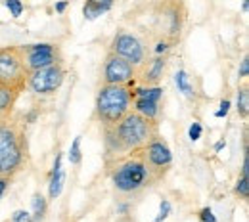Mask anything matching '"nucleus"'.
<instances>
[{
	"instance_id": "obj_1",
	"label": "nucleus",
	"mask_w": 249,
	"mask_h": 222,
	"mask_svg": "<svg viewBox=\"0 0 249 222\" xmlns=\"http://www.w3.org/2000/svg\"><path fill=\"white\" fill-rule=\"evenodd\" d=\"M104 140V163L134 152H142L146 144L159 134V123L136 111H128L113 127H100Z\"/></svg>"
},
{
	"instance_id": "obj_2",
	"label": "nucleus",
	"mask_w": 249,
	"mask_h": 222,
	"mask_svg": "<svg viewBox=\"0 0 249 222\" xmlns=\"http://www.w3.org/2000/svg\"><path fill=\"white\" fill-rule=\"evenodd\" d=\"M106 169L117 201L132 203L134 199L142 197L146 191H150L159 184L154 172L150 171L142 152H134L119 159L107 161Z\"/></svg>"
},
{
	"instance_id": "obj_3",
	"label": "nucleus",
	"mask_w": 249,
	"mask_h": 222,
	"mask_svg": "<svg viewBox=\"0 0 249 222\" xmlns=\"http://www.w3.org/2000/svg\"><path fill=\"white\" fill-rule=\"evenodd\" d=\"M29 165V140L19 115H0V176L14 178Z\"/></svg>"
},
{
	"instance_id": "obj_4",
	"label": "nucleus",
	"mask_w": 249,
	"mask_h": 222,
	"mask_svg": "<svg viewBox=\"0 0 249 222\" xmlns=\"http://www.w3.org/2000/svg\"><path fill=\"white\" fill-rule=\"evenodd\" d=\"M132 86L128 85H102L94 105V115L100 127L117 125L128 111H132Z\"/></svg>"
},
{
	"instance_id": "obj_5",
	"label": "nucleus",
	"mask_w": 249,
	"mask_h": 222,
	"mask_svg": "<svg viewBox=\"0 0 249 222\" xmlns=\"http://www.w3.org/2000/svg\"><path fill=\"white\" fill-rule=\"evenodd\" d=\"M184 23H186L184 0H163L156 6V29L159 33V38L167 40L171 46L180 40Z\"/></svg>"
},
{
	"instance_id": "obj_6",
	"label": "nucleus",
	"mask_w": 249,
	"mask_h": 222,
	"mask_svg": "<svg viewBox=\"0 0 249 222\" xmlns=\"http://www.w3.org/2000/svg\"><path fill=\"white\" fill-rule=\"evenodd\" d=\"M29 73L19 46H0V85L23 92L27 88Z\"/></svg>"
},
{
	"instance_id": "obj_7",
	"label": "nucleus",
	"mask_w": 249,
	"mask_h": 222,
	"mask_svg": "<svg viewBox=\"0 0 249 222\" xmlns=\"http://www.w3.org/2000/svg\"><path fill=\"white\" fill-rule=\"evenodd\" d=\"M109 52L124 58L138 71L150 62V52H148L146 42L136 33L126 31V29H117V33L113 34V38L109 42Z\"/></svg>"
},
{
	"instance_id": "obj_8",
	"label": "nucleus",
	"mask_w": 249,
	"mask_h": 222,
	"mask_svg": "<svg viewBox=\"0 0 249 222\" xmlns=\"http://www.w3.org/2000/svg\"><path fill=\"white\" fill-rule=\"evenodd\" d=\"M65 77H67V69H65L63 62L48 65V67H42V69L29 73L27 88L36 96H54L62 88Z\"/></svg>"
},
{
	"instance_id": "obj_9",
	"label": "nucleus",
	"mask_w": 249,
	"mask_h": 222,
	"mask_svg": "<svg viewBox=\"0 0 249 222\" xmlns=\"http://www.w3.org/2000/svg\"><path fill=\"white\" fill-rule=\"evenodd\" d=\"M138 81V69L124 58L107 52L102 65V85H128L136 86Z\"/></svg>"
},
{
	"instance_id": "obj_10",
	"label": "nucleus",
	"mask_w": 249,
	"mask_h": 222,
	"mask_svg": "<svg viewBox=\"0 0 249 222\" xmlns=\"http://www.w3.org/2000/svg\"><path fill=\"white\" fill-rule=\"evenodd\" d=\"M23 60L29 71H36L48 65L63 62L62 46L56 42H35V44H23L19 46Z\"/></svg>"
},
{
	"instance_id": "obj_11",
	"label": "nucleus",
	"mask_w": 249,
	"mask_h": 222,
	"mask_svg": "<svg viewBox=\"0 0 249 222\" xmlns=\"http://www.w3.org/2000/svg\"><path fill=\"white\" fill-rule=\"evenodd\" d=\"M142 154H144V159H146L150 171L157 178V182H161L167 176V172L171 171V167H173V152H171L167 140L161 134H157L146 144Z\"/></svg>"
},
{
	"instance_id": "obj_12",
	"label": "nucleus",
	"mask_w": 249,
	"mask_h": 222,
	"mask_svg": "<svg viewBox=\"0 0 249 222\" xmlns=\"http://www.w3.org/2000/svg\"><path fill=\"white\" fill-rule=\"evenodd\" d=\"M165 69H167V56H156L138 71V81L144 86H156L163 79Z\"/></svg>"
},
{
	"instance_id": "obj_13",
	"label": "nucleus",
	"mask_w": 249,
	"mask_h": 222,
	"mask_svg": "<svg viewBox=\"0 0 249 222\" xmlns=\"http://www.w3.org/2000/svg\"><path fill=\"white\" fill-rule=\"evenodd\" d=\"M132 111L152 119V121H161V115H163V107H161V102H152V100H144V98H134L132 100Z\"/></svg>"
},
{
	"instance_id": "obj_14",
	"label": "nucleus",
	"mask_w": 249,
	"mask_h": 222,
	"mask_svg": "<svg viewBox=\"0 0 249 222\" xmlns=\"http://www.w3.org/2000/svg\"><path fill=\"white\" fill-rule=\"evenodd\" d=\"M113 2L115 0H87L83 4V16H85V19L87 21H94L100 16L107 14L113 8Z\"/></svg>"
},
{
	"instance_id": "obj_15",
	"label": "nucleus",
	"mask_w": 249,
	"mask_h": 222,
	"mask_svg": "<svg viewBox=\"0 0 249 222\" xmlns=\"http://www.w3.org/2000/svg\"><path fill=\"white\" fill-rule=\"evenodd\" d=\"M19 96H21V92L18 88L0 85V115L16 113V103H18Z\"/></svg>"
},
{
	"instance_id": "obj_16",
	"label": "nucleus",
	"mask_w": 249,
	"mask_h": 222,
	"mask_svg": "<svg viewBox=\"0 0 249 222\" xmlns=\"http://www.w3.org/2000/svg\"><path fill=\"white\" fill-rule=\"evenodd\" d=\"M46 215H48V199H46L40 191H36L31 199L33 222H42L44 219H46Z\"/></svg>"
},
{
	"instance_id": "obj_17",
	"label": "nucleus",
	"mask_w": 249,
	"mask_h": 222,
	"mask_svg": "<svg viewBox=\"0 0 249 222\" xmlns=\"http://www.w3.org/2000/svg\"><path fill=\"white\" fill-rule=\"evenodd\" d=\"M175 85H177V88H178V92L188 98V100H194V85H192V79H190V75H188V71L184 69H178L177 73H175Z\"/></svg>"
},
{
	"instance_id": "obj_18",
	"label": "nucleus",
	"mask_w": 249,
	"mask_h": 222,
	"mask_svg": "<svg viewBox=\"0 0 249 222\" xmlns=\"http://www.w3.org/2000/svg\"><path fill=\"white\" fill-rule=\"evenodd\" d=\"M236 111L240 115V119L248 121L249 117V85L244 81L238 86V100H236Z\"/></svg>"
},
{
	"instance_id": "obj_19",
	"label": "nucleus",
	"mask_w": 249,
	"mask_h": 222,
	"mask_svg": "<svg viewBox=\"0 0 249 222\" xmlns=\"http://www.w3.org/2000/svg\"><path fill=\"white\" fill-rule=\"evenodd\" d=\"M132 98H144L152 102L163 100V88L161 86H132Z\"/></svg>"
},
{
	"instance_id": "obj_20",
	"label": "nucleus",
	"mask_w": 249,
	"mask_h": 222,
	"mask_svg": "<svg viewBox=\"0 0 249 222\" xmlns=\"http://www.w3.org/2000/svg\"><path fill=\"white\" fill-rule=\"evenodd\" d=\"M63 182H65V172H63V169L58 171V172H54V174H50V184H48V197H50V199H58V197H60Z\"/></svg>"
},
{
	"instance_id": "obj_21",
	"label": "nucleus",
	"mask_w": 249,
	"mask_h": 222,
	"mask_svg": "<svg viewBox=\"0 0 249 222\" xmlns=\"http://www.w3.org/2000/svg\"><path fill=\"white\" fill-rule=\"evenodd\" d=\"M81 140H83V136H75L73 138V142H71V148H69V154H67V159H69V163L71 165H81V161H83V150H81Z\"/></svg>"
},
{
	"instance_id": "obj_22",
	"label": "nucleus",
	"mask_w": 249,
	"mask_h": 222,
	"mask_svg": "<svg viewBox=\"0 0 249 222\" xmlns=\"http://www.w3.org/2000/svg\"><path fill=\"white\" fill-rule=\"evenodd\" d=\"M234 193L240 197V199H248L249 197V180H248V172H242L236 180V186H234Z\"/></svg>"
},
{
	"instance_id": "obj_23",
	"label": "nucleus",
	"mask_w": 249,
	"mask_h": 222,
	"mask_svg": "<svg viewBox=\"0 0 249 222\" xmlns=\"http://www.w3.org/2000/svg\"><path fill=\"white\" fill-rule=\"evenodd\" d=\"M4 4H6V8L10 10V16H12V17H19V16L23 14V10H25V6H23L21 0H6Z\"/></svg>"
},
{
	"instance_id": "obj_24",
	"label": "nucleus",
	"mask_w": 249,
	"mask_h": 222,
	"mask_svg": "<svg viewBox=\"0 0 249 222\" xmlns=\"http://www.w3.org/2000/svg\"><path fill=\"white\" fill-rule=\"evenodd\" d=\"M171 211H173V207H171V201H169V199H163V201L159 203V213H157V217L152 222L167 221V217L171 215Z\"/></svg>"
},
{
	"instance_id": "obj_25",
	"label": "nucleus",
	"mask_w": 249,
	"mask_h": 222,
	"mask_svg": "<svg viewBox=\"0 0 249 222\" xmlns=\"http://www.w3.org/2000/svg\"><path fill=\"white\" fill-rule=\"evenodd\" d=\"M201 134H203V127H201V123L199 121H194L190 128H188V138L192 140V142H197L199 138H201Z\"/></svg>"
},
{
	"instance_id": "obj_26",
	"label": "nucleus",
	"mask_w": 249,
	"mask_h": 222,
	"mask_svg": "<svg viewBox=\"0 0 249 222\" xmlns=\"http://www.w3.org/2000/svg\"><path fill=\"white\" fill-rule=\"evenodd\" d=\"M230 107H232V102H230L228 98L220 100V105H218V109L215 111V117H217V119H224V117L230 113Z\"/></svg>"
},
{
	"instance_id": "obj_27",
	"label": "nucleus",
	"mask_w": 249,
	"mask_h": 222,
	"mask_svg": "<svg viewBox=\"0 0 249 222\" xmlns=\"http://www.w3.org/2000/svg\"><path fill=\"white\" fill-rule=\"evenodd\" d=\"M10 222H33V217L29 211H25V209H18V211L12 215Z\"/></svg>"
},
{
	"instance_id": "obj_28",
	"label": "nucleus",
	"mask_w": 249,
	"mask_h": 222,
	"mask_svg": "<svg viewBox=\"0 0 249 222\" xmlns=\"http://www.w3.org/2000/svg\"><path fill=\"white\" fill-rule=\"evenodd\" d=\"M197 219H199V222H217V217H215V213H213L211 207H203L197 213Z\"/></svg>"
},
{
	"instance_id": "obj_29",
	"label": "nucleus",
	"mask_w": 249,
	"mask_h": 222,
	"mask_svg": "<svg viewBox=\"0 0 249 222\" xmlns=\"http://www.w3.org/2000/svg\"><path fill=\"white\" fill-rule=\"evenodd\" d=\"M169 50H171V44H169L167 40L159 38V40H157V44H156V48H154V54H156V56H165Z\"/></svg>"
},
{
	"instance_id": "obj_30",
	"label": "nucleus",
	"mask_w": 249,
	"mask_h": 222,
	"mask_svg": "<svg viewBox=\"0 0 249 222\" xmlns=\"http://www.w3.org/2000/svg\"><path fill=\"white\" fill-rule=\"evenodd\" d=\"M248 77H249V58L246 56V58L242 60V64H240V69H238V79L246 81Z\"/></svg>"
},
{
	"instance_id": "obj_31",
	"label": "nucleus",
	"mask_w": 249,
	"mask_h": 222,
	"mask_svg": "<svg viewBox=\"0 0 249 222\" xmlns=\"http://www.w3.org/2000/svg\"><path fill=\"white\" fill-rule=\"evenodd\" d=\"M10 184H12V178L10 176H0V199L4 197V193H6Z\"/></svg>"
},
{
	"instance_id": "obj_32",
	"label": "nucleus",
	"mask_w": 249,
	"mask_h": 222,
	"mask_svg": "<svg viewBox=\"0 0 249 222\" xmlns=\"http://www.w3.org/2000/svg\"><path fill=\"white\" fill-rule=\"evenodd\" d=\"M67 6H69V0H60V2H56L54 4V10H56V14H65V10H67Z\"/></svg>"
},
{
	"instance_id": "obj_33",
	"label": "nucleus",
	"mask_w": 249,
	"mask_h": 222,
	"mask_svg": "<svg viewBox=\"0 0 249 222\" xmlns=\"http://www.w3.org/2000/svg\"><path fill=\"white\" fill-rule=\"evenodd\" d=\"M62 159H63L62 154H58V155H56V161H54V167H52V171H50V174H54V172H58V171H62Z\"/></svg>"
},
{
	"instance_id": "obj_34",
	"label": "nucleus",
	"mask_w": 249,
	"mask_h": 222,
	"mask_svg": "<svg viewBox=\"0 0 249 222\" xmlns=\"http://www.w3.org/2000/svg\"><path fill=\"white\" fill-rule=\"evenodd\" d=\"M36 117H38V111L36 109H33V111H29V113H25V123H35L36 121Z\"/></svg>"
},
{
	"instance_id": "obj_35",
	"label": "nucleus",
	"mask_w": 249,
	"mask_h": 222,
	"mask_svg": "<svg viewBox=\"0 0 249 222\" xmlns=\"http://www.w3.org/2000/svg\"><path fill=\"white\" fill-rule=\"evenodd\" d=\"M224 148H226V140H224V138H222V140H218L217 144H215V152H222Z\"/></svg>"
},
{
	"instance_id": "obj_36",
	"label": "nucleus",
	"mask_w": 249,
	"mask_h": 222,
	"mask_svg": "<svg viewBox=\"0 0 249 222\" xmlns=\"http://www.w3.org/2000/svg\"><path fill=\"white\" fill-rule=\"evenodd\" d=\"M248 10H249V2L248 0H244V2H242V12L248 14Z\"/></svg>"
},
{
	"instance_id": "obj_37",
	"label": "nucleus",
	"mask_w": 249,
	"mask_h": 222,
	"mask_svg": "<svg viewBox=\"0 0 249 222\" xmlns=\"http://www.w3.org/2000/svg\"><path fill=\"white\" fill-rule=\"evenodd\" d=\"M119 222H132V221H130V219H128V217L124 215V217H123V219H121V221H119Z\"/></svg>"
}]
</instances>
